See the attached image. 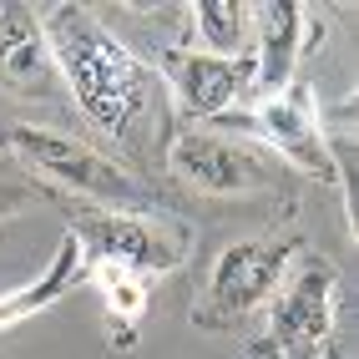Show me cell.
<instances>
[{"mask_svg": "<svg viewBox=\"0 0 359 359\" xmlns=\"http://www.w3.org/2000/svg\"><path fill=\"white\" fill-rule=\"evenodd\" d=\"M86 283H91V269H86V258L76 248V238L66 233L56 243V258L46 263L31 283H20L15 294H0V334H6L11 324L36 319V314H51L61 299H71L76 289H86Z\"/></svg>", "mask_w": 359, "mask_h": 359, "instance_id": "10", "label": "cell"}, {"mask_svg": "<svg viewBox=\"0 0 359 359\" xmlns=\"http://www.w3.org/2000/svg\"><path fill=\"white\" fill-rule=\"evenodd\" d=\"M269 304V334L253 344V354H324L334 344V324H339V269L319 253H299Z\"/></svg>", "mask_w": 359, "mask_h": 359, "instance_id": "6", "label": "cell"}, {"mask_svg": "<svg viewBox=\"0 0 359 359\" xmlns=\"http://www.w3.org/2000/svg\"><path fill=\"white\" fill-rule=\"evenodd\" d=\"M283 359H314V354H283Z\"/></svg>", "mask_w": 359, "mask_h": 359, "instance_id": "16", "label": "cell"}, {"mask_svg": "<svg viewBox=\"0 0 359 359\" xmlns=\"http://www.w3.org/2000/svg\"><path fill=\"white\" fill-rule=\"evenodd\" d=\"M167 167L172 177L198 198H253V193H278V177L258 152L238 147L228 137H212L203 127H182L167 137Z\"/></svg>", "mask_w": 359, "mask_h": 359, "instance_id": "7", "label": "cell"}, {"mask_svg": "<svg viewBox=\"0 0 359 359\" xmlns=\"http://www.w3.org/2000/svg\"><path fill=\"white\" fill-rule=\"evenodd\" d=\"M162 81L172 86L187 116H228L238 97L253 91V56H208L193 46L162 51Z\"/></svg>", "mask_w": 359, "mask_h": 359, "instance_id": "8", "label": "cell"}, {"mask_svg": "<svg viewBox=\"0 0 359 359\" xmlns=\"http://www.w3.org/2000/svg\"><path fill=\"white\" fill-rule=\"evenodd\" d=\"M71 238L86 263H111L127 273H172L193 253V228L182 218H152V212L127 208H97V203H71L66 208Z\"/></svg>", "mask_w": 359, "mask_h": 359, "instance_id": "2", "label": "cell"}, {"mask_svg": "<svg viewBox=\"0 0 359 359\" xmlns=\"http://www.w3.org/2000/svg\"><path fill=\"white\" fill-rule=\"evenodd\" d=\"M86 269H91V283L102 289V304H107L111 349H132L137 334H142V319H147V304H152L147 278L127 273V269H111V263H86Z\"/></svg>", "mask_w": 359, "mask_h": 359, "instance_id": "12", "label": "cell"}, {"mask_svg": "<svg viewBox=\"0 0 359 359\" xmlns=\"http://www.w3.org/2000/svg\"><path fill=\"white\" fill-rule=\"evenodd\" d=\"M193 31L208 56H248V31H253V6L243 0H198L187 6Z\"/></svg>", "mask_w": 359, "mask_h": 359, "instance_id": "13", "label": "cell"}, {"mask_svg": "<svg viewBox=\"0 0 359 359\" xmlns=\"http://www.w3.org/2000/svg\"><path fill=\"white\" fill-rule=\"evenodd\" d=\"M56 76L46 51L41 11L31 6H0V86L6 91H41Z\"/></svg>", "mask_w": 359, "mask_h": 359, "instance_id": "11", "label": "cell"}, {"mask_svg": "<svg viewBox=\"0 0 359 359\" xmlns=\"http://www.w3.org/2000/svg\"><path fill=\"white\" fill-rule=\"evenodd\" d=\"M218 122L238 127V132H253L258 142H269L294 172L314 177L324 187H344L339 162H334V142L324 137V116H319V102H314V86L309 81H294V86H283L278 97H263L258 107L228 111V116H218ZM344 212H349V228H354V198L349 193H344Z\"/></svg>", "mask_w": 359, "mask_h": 359, "instance_id": "5", "label": "cell"}, {"mask_svg": "<svg viewBox=\"0 0 359 359\" xmlns=\"http://www.w3.org/2000/svg\"><path fill=\"white\" fill-rule=\"evenodd\" d=\"M46 198H56L51 187H31V182H6L0 177V218H11V212H26Z\"/></svg>", "mask_w": 359, "mask_h": 359, "instance_id": "14", "label": "cell"}, {"mask_svg": "<svg viewBox=\"0 0 359 359\" xmlns=\"http://www.w3.org/2000/svg\"><path fill=\"white\" fill-rule=\"evenodd\" d=\"M6 147H11L20 162H31L51 187H61V193L81 198V203L127 208V212H142V203H147L142 182L127 172V167H116L107 152L86 147V142L66 137V132L31 127V122H11V127H6Z\"/></svg>", "mask_w": 359, "mask_h": 359, "instance_id": "4", "label": "cell"}, {"mask_svg": "<svg viewBox=\"0 0 359 359\" xmlns=\"http://www.w3.org/2000/svg\"><path fill=\"white\" fill-rule=\"evenodd\" d=\"M0 147H6V127H0Z\"/></svg>", "mask_w": 359, "mask_h": 359, "instance_id": "17", "label": "cell"}, {"mask_svg": "<svg viewBox=\"0 0 359 359\" xmlns=\"http://www.w3.org/2000/svg\"><path fill=\"white\" fill-rule=\"evenodd\" d=\"M299 253H304V243L294 233L238 238V243H228L208 269L203 299L193 304V324L198 329H238L253 309H263L278 294V283L294 269Z\"/></svg>", "mask_w": 359, "mask_h": 359, "instance_id": "3", "label": "cell"}, {"mask_svg": "<svg viewBox=\"0 0 359 359\" xmlns=\"http://www.w3.org/2000/svg\"><path fill=\"white\" fill-rule=\"evenodd\" d=\"M253 36H258V51L253 56V91L258 102L263 97H278L283 86H294V71L304 61L309 46H319V20L309 6L299 0H263L253 6Z\"/></svg>", "mask_w": 359, "mask_h": 359, "instance_id": "9", "label": "cell"}, {"mask_svg": "<svg viewBox=\"0 0 359 359\" xmlns=\"http://www.w3.org/2000/svg\"><path fill=\"white\" fill-rule=\"evenodd\" d=\"M324 359H349V354H344V349H334V344H329V349H324Z\"/></svg>", "mask_w": 359, "mask_h": 359, "instance_id": "15", "label": "cell"}, {"mask_svg": "<svg viewBox=\"0 0 359 359\" xmlns=\"http://www.w3.org/2000/svg\"><path fill=\"white\" fill-rule=\"evenodd\" d=\"M41 31L56 76L66 81L91 132H102L116 147H147V137L162 132L167 107L157 71L116 41L102 15H91L86 6H51L41 15Z\"/></svg>", "mask_w": 359, "mask_h": 359, "instance_id": "1", "label": "cell"}]
</instances>
